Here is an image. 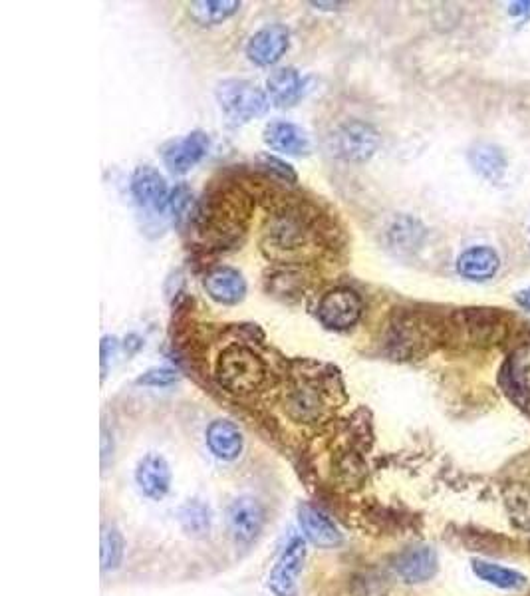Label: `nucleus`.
<instances>
[{
	"instance_id": "nucleus-21",
	"label": "nucleus",
	"mask_w": 530,
	"mask_h": 596,
	"mask_svg": "<svg viewBox=\"0 0 530 596\" xmlns=\"http://www.w3.org/2000/svg\"><path fill=\"white\" fill-rule=\"evenodd\" d=\"M179 523L187 535L195 539H203L211 531V509L197 499L187 501L179 509Z\"/></svg>"
},
{
	"instance_id": "nucleus-16",
	"label": "nucleus",
	"mask_w": 530,
	"mask_h": 596,
	"mask_svg": "<svg viewBox=\"0 0 530 596\" xmlns=\"http://www.w3.org/2000/svg\"><path fill=\"white\" fill-rule=\"evenodd\" d=\"M501 259L491 247H471L457 259V271L469 281H489L499 271Z\"/></svg>"
},
{
	"instance_id": "nucleus-25",
	"label": "nucleus",
	"mask_w": 530,
	"mask_h": 596,
	"mask_svg": "<svg viewBox=\"0 0 530 596\" xmlns=\"http://www.w3.org/2000/svg\"><path fill=\"white\" fill-rule=\"evenodd\" d=\"M465 326L471 332L475 342H489L499 338V330L503 328L499 316L487 310H471L465 314Z\"/></svg>"
},
{
	"instance_id": "nucleus-8",
	"label": "nucleus",
	"mask_w": 530,
	"mask_h": 596,
	"mask_svg": "<svg viewBox=\"0 0 530 596\" xmlns=\"http://www.w3.org/2000/svg\"><path fill=\"white\" fill-rule=\"evenodd\" d=\"M209 149H211V138L205 132L197 130L187 134L183 140L173 142L165 149L163 161L173 173H187L207 157Z\"/></svg>"
},
{
	"instance_id": "nucleus-14",
	"label": "nucleus",
	"mask_w": 530,
	"mask_h": 596,
	"mask_svg": "<svg viewBox=\"0 0 530 596\" xmlns=\"http://www.w3.org/2000/svg\"><path fill=\"white\" fill-rule=\"evenodd\" d=\"M298 521L306 539L320 549H332L344 541L340 529L330 521V517L308 503L298 509Z\"/></svg>"
},
{
	"instance_id": "nucleus-4",
	"label": "nucleus",
	"mask_w": 530,
	"mask_h": 596,
	"mask_svg": "<svg viewBox=\"0 0 530 596\" xmlns=\"http://www.w3.org/2000/svg\"><path fill=\"white\" fill-rule=\"evenodd\" d=\"M380 148V134L364 122L342 124L332 134V153L344 161L364 163Z\"/></svg>"
},
{
	"instance_id": "nucleus-11",
	"label": "nucleus",
	"mask_w": 530,
	"mask_h": 596,
	"mask_svg": "<svg viewBox=\"0 0 530 596\" xmlns=\"http://www.w3.org/2000/svg\"><path fill=\"white\" fill-rule=\"evenodd\" d=\"M132 195L137 205L153 211H163L169 201L165 177L151 165H141L132 177Z\"/></svg>"
},
{
	"instance_id": "nucleus-12",
	"label": "nucleus",
	"mask_w": 530,
	"mask_h": 596,
	"mask_svg": "<svg viewBox=\"0 0 530 596\" xmlns=\"http://www.w3.org/2000/svg\"><path fill=\"white\" fill-rule=\"evenodd\" d=\"M439 569L437 553L431 547H411L403 551L396 561V573L407 585L427 583Z\"/></svg>"
},
{
	"instance_id": "nucleus-3",
	"label": "nucleus",
	"mask_w": 530,
	"mask_h": 596,
	"mask_svg": "<svg viewBox=\"0 0 530 596\" xmlns=\"http://www.w3.org/2000/svg\"><path fill=\"white\" fill-rule=\"evenodd\" d=\"M217 100L235 124H245L268 110L265 92L249 80H225L217 86Z\"/></svg>"
},
{
	"instance_id": "nucleus-9",
	"label": "nucleus",
	"mask_w": 530,
	"mask_h": 596,
	"mask_svg": "<svg viewBox=\"0 0 530 596\" xmlns=\"http://www.w3.org/2000/svg\"><path fill=\"white\" fill-rule=\"evenodd\" d=\"M290 44V32L282 24H268L255 32V36L247 44V56L259 64V66H270L276 64Z\"/></svg>"
},
{
	"instance_id": "nucleus-20",
	"label": "nucleus",
	"mask_w": 530,
	"mask_h": 596,
	"mask_svg": "<svg viewBox=\"0 0 530 596\" xmlns=\"http://www.w3.org/2000/svg\"><path fill=\"white\" fill-rule=\"evenodd\" d=\"M473 573L481 581L505 591H521L527 585V577L521 575L519 571H513L489 561H473Z\"/></svg>"
},
{
	"instance_id": "nucleus-28",
	"label": "nucleus",
	"mask_w": 530,
	"mask_h": 596,
	"mask_svg": "<svg viewBox=\"0 0 530 596\" xmlns=\"http://www.w3.org/2000/svg\"><path fill=\"white\" fill-rule=\"evenodd\" d=\"M509 372H511V380L515 382V386H519L525 392H530V344L521 346L513 352V356L509 360Z\"/></svg>"
},
{
	"instance_id": "nucleus-6",
	"label": "nucleus",
	"mask_w": 530,
	"mask_h": 596,
	"mask_svg": "<svg viewBox=\"0 0 530 596\" xmlns=\"http://www.w3.org/2000/svg\"><path fill=\"white\" fill-rule=\"evenodd\" d=\"M364 304L352 289L340 287L326 293L318 304V318L332 330H346L358 324Z\"/></svg>"
},
{
	"instance_id": "nucleus-29",
	"label": "nucleus",
	"mask_w": 530,
	"mask_h": 596,
	"mask_svg": "<svg viewBox=\"0 0 530 596\" xmlns=\"http://www.w3.org/2000/svg\"><path fill=\"white\" fill-rule=\"evenodd\" d=\"M191 199H193V195H191V191H189L187 185H177V187L169 193L167 207H169L173 219L179 221L181 217H185V213H187L189 207H191Z\"/></svg>"
},
{
	"instance_id": "nucleus-22",
	"label": "nucleus",
	"mask_w": 530,
	"mask_h": 596,
	"mask_svg": "<svg viewBox=\"0 0 530 596\" xmlns=\"http://www.w3.org/2000/svg\"><path fill=\"white\" fill-rule=\"evenodd\" d=\"M469 159H471V165L475 167V171L491 181H499L507 169V159H505L503 151L495 146H489V144H483V146L473 149L469 153Z\"/></svg>"
},
{
	"instance_id": "nucleus-24",
	"label": "nucleus",
	"mask_w": 530,
	"mask_h": 596,
	"mask_svg": "<svg viewBox=\"0 0 530 596\" xmlns=\"http://www.w3.org/2000/svg\"><path fill=\"white\" fill-rule=\"evenodd\" d=\"M505 505L511 521L517 527L530 531V485H509L505 491Z\"/></svg>"
},
{
	"instance_id": "nucleus-30",
	"label": "nucleus",
	"mask_w": 530,
	"mask_h": 596,
	"mask_svg": "<svg viewBox=\"0 0 530 596\" xmlns=\"http://www.w3.org/2000/svg\"><path fill=\"white\" fill-rule=\"evenodd\" d=\"M137 382L145 386H171L177 382V372L171 368H151Z\"/></svg>"
},
{
	"instance_id": "nucleus-10",
	"label": "nucleus",
	"mask_w": 530,
	"mask_h": 596,
	"mask_svg": "<svg viewBox=\"0 0 530 596\" xmlns=\"http://www.w3.org/2000/svg\"><path fill=\"white\" fill-rule=\"evenodd\" d=\"M135 481L145 497L163 499L171 489V469L163 455L147 453L139 459L135 469Z\"/></svg>"
},
{
	"instance_id": "nucleus-18",
	"label": "nucleus",
	"mask_w": 530,
	"mask_h": 596,
	"mask_svg": "<svg viewBox=\"0 0 530 596\" xmlns=\"http://www.w3.org/2000/svg\"><path fill=\"white\" fill-rule=\"evenodd\" d=\"M266 146L288 155H302L310 148L308 136L302 128L288 122H272L265 128Z\"/></svg>"
},
{
	"instance_id": "nucleus-33",
	"label": "nucleus",
	"mask_w": 530,
	"mask_h": 596,
	"mask_svg": "<svg viewBox=\"0 0 530 596\" xmlns=\"http://www.w3.org/2000/svg\"><path fill=\"white\" fill-rule=\"evenodd\" d=\"M515 300H517V304H519L521 308L530 310V289H523V291H519V293L515 295Z\"/></svg>"
},
{
	"instance_id": "nucleus-13",
	"label": "nucleus",
	"mask_w": 530,
	"mask_h": 596,
	"mask_svg": "<svg viewBox=\"0 0 530 596\" xmlns=\"http://www.w3.org/2000/svg\"><path fill=\"white\" fill-rule=\"evenodd\" d=\"M284 410L286 414L300 424H314L322 418L326 404L324 398L320 394V390L308 382L296 384L284 402Z\"/></svg>"
},
{
	"instance_id": "nucleus-19",
	"label": "nucleus",
	"mask_w": 530,
	"mask_h": 596,
	"mask_svg": "<svg viewBox=\"0 0 530 596\" xmlns=\"http://www.w3.org/2000/svg\"><path fill=\"white\" fill-rule=\"evenodd\" d=\"M266 92L278 108L292 106L300 98V92H302L300 74L292 66L274 70L266 80Z\"/></svg>"
},
{
	"instance_id": "nucleus-7",
	"label": "nucleus",
	"mask_w": 530,
	"mask_h": 596,
	"mask_svg": "<svg viewBox=\"0 0 530 596\" xmlns=\"http://www.w3.org/2000/svg\"><path fill=\"white\" fill-rule=\"evenodd\" d=\"M306 545L302 539L290 541L270 571L268 587L276 596H298V577L304 569Z\"/></svg>"
},
{
	"instance_id": "nucleus-5",
	"label": "nucleus",
	"mask_w": 530,
	"mask_h": 596,
	"mask_svg": "<svg viewBox=\"0 0 530 596\" xmlns=\"http://www.w3.org/2000/svg\"><path fill=\"white\" fill-rule=\"evenodd\" d=\"M266 511L263 503L255 497H239L229 505L227 525L233 539L241 545H251L263 533Z\"/></svg>"
},
{
	"instance_id": "nucleus-17",
	"label": "nucleus",
	"mask_w": 530,
	"mask_h": 596,
	"mask_svg": "<svg viewBox=\"0 0 530 596\" xmlns=\"http://www.w3.org/2000/svg\"><path fill=\"white\" fill-rule=\"evenodd\" d=\"M243 432L229 420H217L207 428V446L223 461H233L243 451Z\"/></svg>"
},
{
	"instance_id": "nucleus-31",
	"label": "nucleus",
	"mask_w": 530,
	"mask_h": 596,
	"mask_svg": "<svg viewBox=\"0 0 530 596\" xmlns=\"http://www.w3.org/2000/svg\"><path fill=\"white\" fill-rule=\"evenodd\" d=\"M263 161H265L266 167H270L272 171H276L280 177L290 179V181H296V173L292 171V167L288 163H284V161H280L276 157H270V155H265Z\"/></svg>"
},
{
	"instance_id": "nucleus-32",
	"label": "nucleus",
	"mask_w": 530,
	"mask_h": 596,
	"mask_svg": "<svg viewBox=\"0 0 530 596\" xmlns=\"http://www.w3.org/2000/svg\"><path fill=\"white\" fill-rule=\"evenodd\" d=\"M511 14H515V16H527L530 14V2H515V4H511V10H509Z\"/></svg>"
},
{
	"instance_id": "nucleus-23",
	"label": "nucleus",
	"mask_w": 530,
	"mask_h": 596,
	"mask_svg": "<svg viewBox=\"0 0 530 596\" xmlns=\"http://www.w3.org/2000/svg\"><path fill=\"white\" fill-rule=\"evenodd\" d=\"M239 2L235 0H203L193 2L189 6V14L195 22L207 26V24H219L227 18H231L239 10Z\"/></svg>"
},
{
	"instance_id": "nucleus-2",
	"label": "nucleus",
	"mask_w": 530,
	"mask_h": 596,
	"mask_svg": "<svg viewBox=\"0 0 530 596\" xmlns=\"http://www.w3.org/2000/svg\"><path fill=\"white\" fill-rule=\"evenodd\" d=\"M265 378V362L245 346H231L219 356L217 380L233 394H253L263 386Z\"/></svg>"
},
{
	"instance_id": "nucleus-1",
	"label": "nucleus",
	"mask_w": 530,
	"mask_h": 596,
	"mask_svg": "<svg viewBox=\"0 0 530 596\" xmlns=\"http://www.w3.org/2000/svg\"><path fill=\"white\" fill-rule=\"evenodd\" d=\"M314 243V229L308 217L298 209L274 213L265 227V251L280 261L300 257Z\"/></svg>"
},
{
	"instance_id": "nucleus-26",
	"label": "nucleus",
	"mask_w": 530,
	"mask_h": 596,
	"mask_svg": "<svg viewBox=\"0 0 530 596\" xmlns=\"http://www.w3.org/2000/svg\"><path fill=\"white\" fill-rule=\"evenodd\" d=\"M390 245L398 251H407V249H415L421 239H423V229L421 225L415 221V219H409V217H401L398 219L390 231Z\"/></svg>"
},
{
	"instance_id": "nucleus-15",
	"label": "nucleus",
	"mask_w": 530,
	"mask_h": 596,
	"mask_svg": "<svg viewBox=\"0 0 530 596\" xmlns=\"http://www.w3.org/2000/svg\"><path fill=\"white\" fill-rule=\"evenodd\" d=\"M207 295L221 304H237L247 295V283L243 275L231 267L213 269L205 281Z\"/></svg>"
},
{
	"instance_id": "nucleus-27",
	"label": "nucleus",
	"mask_w": 530,
	"mask_h": 596,
	"mask_svg": "<svg viewBox=\"0 0 530 596\" xmlns=\"http://www.w3.org/2000/svg\"><path fill=\"white\" fill-rule=\"evenodd\" d=\"M124 559V537L116 527H108L102 533V569L114 571Z\"/></svg>"
}]
</instances>
